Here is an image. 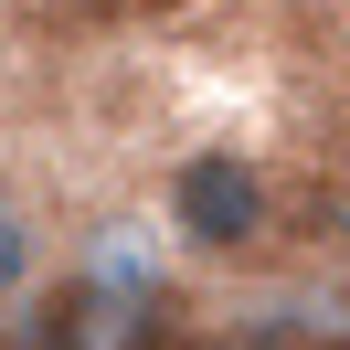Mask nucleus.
I'll return each mask as SVG.
<instances>
[{
  "label": "nucleus",
  "instance_id": "f03ea898",
  "mask_svg": "<svg viewBox=\"0 0 350 350\" xmlns=\"http://www.w3.org/2000/svg\"><path fill=\"white\" fill-rule=\"evenodd\" d=\"M22 276H32V223L11 213V202H0V297H11Z\"/></svg>",
  "mask_w": 350,
  "mask_h": 350
},
{
  "label": "nucleus",
  "instance_id": "f257e3e1",
  "mask_svg": "<svg viewBox=\"0 0 350 350\" xmlns=\"http://www.w3.org/2000/svg\"><path fill=\"white\" fill-rule=\"evenodd\" d=\"M170 223H180V244H202V255H244V244L265 234V180H255V159H234V149L180 159V170H170Z\"/></svg>",
  "mask_w": 350,
  "mask_h": 350
}]
</instances>
